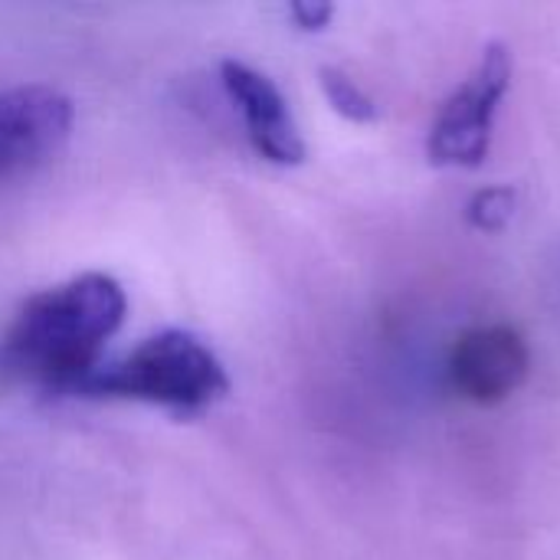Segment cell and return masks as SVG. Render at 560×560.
I'll list each match as a JSON object with an SVG mask.
<instances>
[{
    "label": "cell",
    "mask_w": 560,
    "mask_h": 560,
    "mask_svg": "<svg viewBox=\"0 0 560 560\" xmlns=\"http://www.w3.org/2000/svg\"><path fill=\"white\" fill-rule=\"evenodd\" d=\"M125 315V289L105 272L33 292L0 338V377L43 394H79Z\"/></svg>",
    "instance_id": "1"
},
{
    "label": "cell",
    "mask_w": 560,
    "mask_h": 560,
    "mask_svg": "<svg viewBox=\"0 0 560 560\" xmlns=\"http://www.w3.org/2000/svg\"><path fill=\"white\" fill-rule=\"evenodd\" d=\"M226 394L230 374L223 361L197 335L180 328L144 338L121 361L98 368L79 390V397L131 400L177 417H197L217 407Z\"/></svg>",
    "instance_id": "2"
},
{
    "label": "cell",
    "mask_w": 560,
    "mask_h": 560,
    "mask_svg": "<svg viewBox=\"0 0 560 560\" xmlns=\"http://www.w3.org/2000/svg\"><path fill=\"white\" fill-rule=\"evenodd\" d=\"M512 82V52L502 43L482 49L479 66L446 98L430 131V161L436 167H479L492 144L499 105Z\"/></svg>",
    "instance_id": "3"
},
{
    "label": "cell",
    "mask_w": 560,
    "mask_h": 560,
    "mask_svg": "<svg viewBox=\"0 0 560 560\" xmlns=\"http://www.w3.org/2000/svg\"><path fill=\"white\" fill-rule=\"evenodd\" d=\"M72 98L52 85L0 89V184L49 164L69 141Z\"/></svg>",
    "instance_id": "4"
},
{
    "label": "cell",
    "mask_w": 560,
    "mask_h": 560,
    "mask_svg": "<svg viewBox=\"0 0 560 560\" xmlns=\"http://www.w3.org/2000/svg\"><path fill=\"white\" fill-rule=\"evenodd\" d=\"M532 371V351L512 325H479L466 331L450 354L453 387L482 407L509 400Z\"/></svg>",
    "instance_id": "5"
},
{
    "label": "cell",
    "mask_w": 560,
    "mask_h": 560,
    "mask_svg": "<svg viewBox=\"0 0 560 560\" xmlns=\"http://www.w3.org/2000/svg\"><path fill=\"white\" fill-rule=\"evenodd\" d=\"M223 89L230 102L240 108L246 138L259 158L279 167H295L305 161V138L292 118V108L279 85L262 75L259 69L240 62V59H223L220 66Z\"/></svg>",
    "instance_id": "6"
},
{
    "label": "cell",
    "mask_w": 560,
    "mask_h": 560,
    "mask_svg": "<svg viewBox=\"0 0 560 560\" xmlns=\"http://www.w3.org/2000/svg\"><path fill=\"white\" fill-rule=\"evenodd\" d=\"M318 79H322L325 98L331 102V108H335L341 118H348V121H354V125H368V121L377 118L374 98H371L348 72H341V69H335V66H322V69H318Z\"/></svg>",
    "instance_id": "7"
},
{
    "label": "cell",
    "mask_w": 560,
    "mask_h": 560,
    "mask_svg": "<svg viewBox=\"0 0 560 560\" xmlns=\"http://www.w3.org/2000/svg\"><path fill=\"white\" fill-rule=\"evenodd\" d=\"M515 190L512 187H486L479 190L469 207H466V220L482 230V233H499L512 223L515 217Z\"/></svg>",
    "instance_id": "8"
},
{
    "label": "cell",
    "mask_w": 560,
    "mask_h": 560,
    "mask_svg": "<svg viewBox=\"0 0 560 560\" xmlns=\"http://www.w3.org/2000/svg\"><path fill=\"white\" fill-rule=\"evenodd\" d=\"M289 16L295 20L299 30H325L335 16V7L322 0H299L289 7Z\"/></svg>",
    "instance_id": "9"
}]
</instances>
